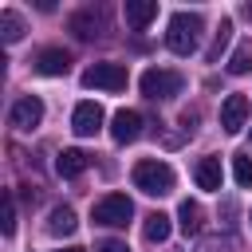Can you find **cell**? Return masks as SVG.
<instances>
[{"mask_svg":"<svg viewBox=\"0 0 252 252\" xmlns=\"http://www.w3.org/2000/svg\"><path fill=\"white\" fill-rule=\"evenodd\" d=\"M169 232H173V224H169V217H165V213H150V217L142 220V236H146L150 244L169 240Z\"/></svg>","mask_w":252,"mask_h":252,"instance_id":"2e32d148","label":"cell"},{"mask_svg":"<svg viewBox=\"0 0 252 252\" xmlns=\"http://www.w3.org/2000/svg\"><path fill=\"white\" fill-rule=\"evenodd\" d=\"M94 252H130V248H126V240H98Z\"/></svg>","mask_w":252,"mask_h":252,"instance_id":"603a6c76","label":"cell"},{"mask_svg":"<svg viewBox=\"0 0 252 252\" xmlns=\"http://www.w3.org/2000/svg\"><path fill=\"white\" fill-rule=\"evenodd\" d=\"M134 185L142 189V193H150V197H165V193H173V185H177V173H173V165L169 161H161V158H142V161H134Z\"/></svg>","mask_w":252,"mask_h":252,"instance_id":"7a4b0ae2","label":"cell"},{"mask_svg":"<svg viewBox=\"0 0 252 252\" xmlns=\"http://www.w3.org/2000/svg\"><path fill=\"white\" fill-rule=\"evenodd\" d=\"M75 228H79L75 209H71V205H55L51 217H47V232H51V236H71Z\"/></svg>","mask_w":252,"mask_h":252,"instance_id":"4fadbf2b","label":"cell"},{"mask_svg":"<svg viewBox=\"0 0 252 252\" xmlns=\"http://www.w3.org/2000/svg\"><path fill=\"white\" fill-rule=\"evenodd\" d=\"M67 67H71V55H67L63 47H43V51L35 55V71H39V75H47V79L67 75Z\"/></svg>","mask_w":252,"mask_h":252,"instance_id":"8fae6325","label":"cell"},{"mask_svg":"<svg viewBox=\"0 0 252 252\" xmlns=\"http://www.w3.org/2000/svg\"><path fill=\"white\" fill-rule=\"evenodd\" d=\"M130 75L122 63H94L83 71V87H94V91H126Z\"/></svg>","mask_w":252,"mask_h":252,"instance_id":"5b68a950","label":"cell"},{"mask_svg":"<svg viewBox=\"0 0 252 252\" xmlns=\"http://www.w3.org/2000/svg\"><path fill=\"white\" fill-rule=\"evenodd\" d=\"M248 16H252V4H248Z\"/></svg>","mask_w":252,"mask_h":252,"instance_id":"d4e9b609","label":"cell"},{"mask_svg":"<svg viewBox=\"0 0 252 252\" xmlns=\"http://www.w3.org/2000/svg\"><path fill=\"white\" fill-rule=\"evenodd\" d=\"M87 169V154L83 150H59V158H55V173L59 177H79Z\"/></svg>","mask_w":252,"mask_h":252,"instance_id":"9a60e30c","label":"cell"},{"mask_svg":"<svg viewBox=\"0 0 252 252\" xmlns=\"http://www.w3.org/2000/svg\"><path fill=\"white\" fill-rule=\"evenodd\" d=\"M43 122V98L39 94H24V98H16V106H12V126L16 130H35Z\"/></svg>","mask_w":252,"mask_h":252,"instance_id":"8992f818","label":"cell"},{"mask_svg":"<svg viewBox=\"0 0 252 252\" xmlns=\"http://www.w3.org/2000/svg\"><path fill=\"white\" fill-rule=\"evenodd\" d=\"M248 220H252V217H248Z\"/></svg>","mask_w":252,"mask_h":252,"instance_id":"484cf974","label":"cell"},{"mask_svg":"<svg viewBox=\"0 0 252 252\" xmlns=\"http://www.w3.org/2000/svg\"><path fill=\"white\" fill-rule=\"evenodd\" d=\"M16 232V201H12V193L4 197V236H12Z\"/></svg>","mask_w":252,"mask_h":252,"instance_id":"7402d4cb","label":"cell"},{"mask_svg":"<svg viewBox=\"0 0 252 252\" xmlns=\"http://www.w3.org/2000/svg\"><path fill=\"white\" fill-rule=\"evenodd\" d=\"M102 122H106V114H102L98 102H79L75 114H71V130H75L79 138H94V134L102 130Z\"/></svg>","mask_w":252,"mask_h":252,"instance_id":"52a82bcc","label":"cell"},{"mask_svg":"<svg viewBox=\"0 0 252 252\" xmlns=\"http://www.w3.org/2000/svg\"><path fill=\"white\" fill-rule=\"evenodd\" d=\"M138 87H142V94H146V98H173V94H181L185 79H181V71H169V67H150V71H142Z\"/></svg>","mask_w":252,"mask_h":252,"instance_id":"3957f363","label":"cell"},{"mask_svg":"<svg viewBox=\"0 0 252 252\" xmlns=\"http://www.w3.org/2000/svg\"><path fill=\"white\" fill-rule=\"evenodd\" d=\"M248 71H252V47L240 43L232 51V59H228V75H248Z\"/></svg>","mask_w":252,"mask_h":252,"instance_id":"d6986e66","label":"cell"},{"mask_svg":"<svg viewBox=\"0 0 252 252\" xmlns=\"http://www.w3.org/2000/svg\"><path fill=\"white\" fill-rule=\"evenodd\" d=\"M94 28H98V24H94L87 12H83V16H71V32H75L79 39H91V35H94Z\"/></svg>","mask_w":252,"mask_h":252,"instance_id":"44dd1931","label":"cell"},{"mask_svg":"<svg viewBox=\"0 0 252 252\" xmlns=\"http://www.w3.org/2000/svg\"><path fill=\"white\" fill-rule=\"evenodd\" d=\"M201 217H205V213H201V205H197V201H189V197H185V201L177 205V224H181V232H185V236H197V232H201V224H205Z\"/></svg>","mask_w":252,"mask_h":252,"instance_id":"5bb4252c","label":"cell"},{"mask_svg":"<svg viewBox=\"0 0 252 252\" xmlns=\"http://www.w3.org/2000/svg\"><path fill=\"white\" fill-rule=\"evenodd\" d=\"M0 35H4V43H16V39L24 35V20H20V12H12V8L0 12Z\"/></svg>","mask_w":252,"mask_h":252,"instance_id":"e0dca14e","label":"cell"},{"mask_svg":"<svg viewBox=\"0 0 252 252\" xmlns=\"http://www.w3.org/2000/svg\"><path fill=\"white\" fill-rule=\"evenodd\" d=\"M232 177L240 189H252V154H236L232 158Z\"/></svg>","mask_w":252,"mask_h":252,"instance_id":"ac0fdd59","label":"cell"},{"mask_svg":"<svg viewBox=\"0 0 252 252\" xmlns=\"http://www.w3.org/2000/svg\"><path fill=\"white\" fill-rule=\"evenodd\" d=\"M94 224H106V228H122L130 217H134V201L126 193H106L98 205H94Z\"/></svg>","mask_w":252,"mask_h":252,"instance_id":"277c9868","label":"cell"},{"mask_svg":"<svg viewBox=\"0 0 252 252\" xmlns=\"http://www.w3.org/2000/svg\"><path fill=\"white\" fill-rule=\"evenodd\" d=\"M55 252H83V248H75V244H67V248H55Z\"/></svg>","mask_w":252,"mask_h":252,"instance_id":"cb8c5ba5","label":"cell"},{"mask_svg":"<svg viewBox=\"0 0 252 252\" xmlns=\"http://www.w3.org/2000/svg\"><path fill=\"white\" fill-rule=\"evenodd\" d=\"M201 32H205V20L197 12H173V20L165 28V47L173 55H193L201 47Z\"/></svg>","mask_w":252,"mask_h":252,"instance_id":"6da1fadb","label":"cell"},{"mask_svg":"<svg viewBox=\"0 0 252 252\" xmlns=\"http://www.w3.org/2000/svg\"><path fill=\"white\" fill-rule=\"evenodd\" d=\"M220 126H224L228 134H240V130L248 126V98H244V94H228V98L220 102Z\"/></svg>","mask_w":252,"mask_h":252,"instance_id":"ba28073f","label":"cell"},{"mask_svg":"<svg viewBox=\"0 0 252 252\" xmlns=\"http://www.w3.org/2000/svg\"><path fill=\"white\" fill-rule=\"evenodd\" d=\"M122 16H126V24H130L134 32H142V28H150V20L158 16V0H126Z\"/></svg>","mask_w":252,"mask_h":252,"instance_id":"7c38bea8","label":"cell"},{"mask_svg":"<svg viewBox=\"0 0 252 252\" xmlns=\"http://www.w3.org/2000/svg\"><path fill=\"white\" fill-rule=\"evenodd\" d=\"M193 181L197 189H209V193H220V181H224V169H220V158H201L193 165Z\"/></svg>","mask_w":252,"mask_h":252,"instance_id":"30bf717a","label":"cell"},{"mask_svg":"<svg viewBox=\"0 0 252 252\" xmlns=\"http://www.w3.org/2000/svg\"><path fill=\"white\" fill-rule=\"evenodd\" d=\"M138 134H142V114H138V110H126V106H122V110H118V114L110 118V138H114L118 146H126V142H134Z\"/></svg>","mask_w":252,"mask_h":252,"instance_id":"9c48e42d","label":"cell"},{"mask_svg":"<svg viewBox=\"0 0 252 252\" xmlns=\"http://www.w3.org/2000/svg\"><path fill=\"white\" fill-rule=\"evenodd\" d=\"M228 35H232V20H220L217 39H213V47H209V59H220V51L228 47Z\"/></svg>","mask_w":252,"mask_h":252,"instance_id":"ffe728a7","label":"cell"}]
</instances>
